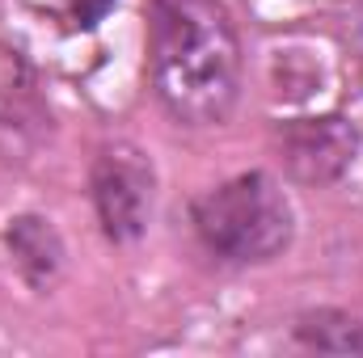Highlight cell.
<instances>
[{
    "label": "cell",
    "mask_w": 363,
    "mask_h": 358,
    "mask_svg": "<svg viewBox=\"0 0 363 358\" xmlns=\"http://www.w3.org/2000/svg\"><path fill=\"white\" fill-rule=\"evenodd\" d=\"M190 219L199 245L224 266H267L296 236V207L262 169L237 173L199 194Z\"/></svg>",
    "instance_id": "2"
},
{
    "label": "cell",
    "mask_w": 363,
    "mask_h": 358,
    "mask_svg": "<svg viewBox=\"0 0 363 358\" xmlns=\"http://www.w3.org/2000/svg\"><path fill=\"white\" fill-rule=\"evenodd\" d=\"M89 194L106 241L135 245L148 232L157 207V169L152 156L127 139H114L97 152L89 173Z\"/></svg>",
    "instance_id": "3"
},
{
    "label": "cell",
    "mask_w": 363,
    "mask_h": 358,
    "mask_svg": "<svg viewBox=\"0 0 363 358\" xmlns=\"http://www.w3.org/2000/svg\"><path fill=\"white\" fill-rule=\"evenodd\" d=\"M279 152L287 173L304 185H330L338 181L359 156V131L355 122L338 114L321 118H291L279 127Z\"/></svg>",
    "instance_id": "4"
},
{
    "label": "cell",
    "mask_w": 363,
    "mask_h": 358,
    "mask_svg": "<svg viewBox=\"0 0 363 358\" xmlns=\"http://www.w3.org/2000/svg\"><path fill=\"white\" fill-rule=\"evenodd\" d=\"M51 139V105L34 72L9 47H0V161H34Z\"/></svg>",
    "instance_id": "5"
},
{
    "label": "cell",
    "mask_w": 363,
    "mask_h": 358,
    "mask_svg": "<svg viewBox=\"0 0 363 358\" xmlns=\"http://www.w3.org/2000/svg\"><path fill=\"white\" fill-rule=\"evenodd\" d=\"M4 249H9V262L30 291H51L68 266V249H64L60 228L34 211L13 215L4 224Z\"/></svg>",
    "instance_id": "6"
},
{
    "label": "cell",
    "mask_w": 363,
    "mask_h": 358,
    "mask_svg": "<svg viewBox=\"0 0 363 358\" xmlns=\"http://www.w3.org/2000/svg\"><path fill=\"white\" fill-rule=\"evenodd\" d=\"M291 337L304 350H325V354H363V321L342 308H317L296 316Z\"/></svg>",
    "instance_id": "7"
},
{
    "label": "cell",
    "mask_w": 363,
    "mask_h": 358,
    "mask_svg": "<svg viewBox=\"0 0 363 358\" xmlns=\"http://www.w3.org/2000/svg\"><path fill=\"white\" fill-rule=\"evenodd\" d=\"M110 8H114V0H51V13L68 30H93V25H101Z\"/></svg>",
    "instance_id": "8"
},
{
    "label": "cell",
    "mask_w": 363,
    "mask_h": 358,
    "mask_svg": "<svg viewBox=\"0 0 363 358\" xmlns=\"http://www.w3.org/2000/svg\"><path fill=\"white\" fill-rule=\"evenodd\" d=\"M152 93L182 127H220L241 97V38L224 0H148Z\"/></svg>",
    "instance_id": "1"
}]
</instances>
